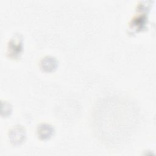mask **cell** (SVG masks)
Here are the masks:
<instances>
[{
    "mask_svg": "<svg viewBox=\"0 0 156 156\" xmlns=\"http://www.w3.org/2000/svg\"><path fill=\"white\" fill-rule=\"evenodd\" d=\"M54 132V127L47 123L40 124L37 128L38 137L42 140H46L51 137Z\"/></svg>",
    "mask_w": 156,
    "mask_h": 156,
    "instance_id": "cell-3",
    "label": "cell"
},
{
    "mask_svg": "<svg viewBox=\"0 0 156 156\" xmlns=\"http://www.w3.org/2000/svg\"><path fill=\"white\" fill-rule=\"evenodd\" d=\"M9 139L15 145L22 143L26 138V131L23 126H16L12 128L9 133Z\"/></svg>",
    "mask_w": 156,
    "mask_h": 156,
    "instance_id": "cell-2",
    "label": "cell"
},
{
    "mask_svg": "<svg viewBox=\"0 0 156 156\" xmlns=\"http://www.w3.org/2000/svg\"><path fill=\"white\" fill-rule=\"evenodd\" d=\"M40 66L45 71H52L57 68V60L54 57L46 56L41 60Z\"/></svg>",
    "mask_w": 156,
    "mask_h": 156,
    "instance_id": "cell-4",
    "label": "cell"
},
{
    "mask_svg": "<svg viewBox=\"0 0 156 156\" xmlns=\"http://www.w3.org/2000/svg\"><path fill=\"white\" fill-rule=\"evenodd\" d=\"M23 37L20 34H15L9 41L7 54L10 58H17L23 50Z\"/></svg>",
    "mask_w": 156,
    "mask_h": 156,
    "instance_id": "cell-1",
    "label": "cell"
}]
</instances>
